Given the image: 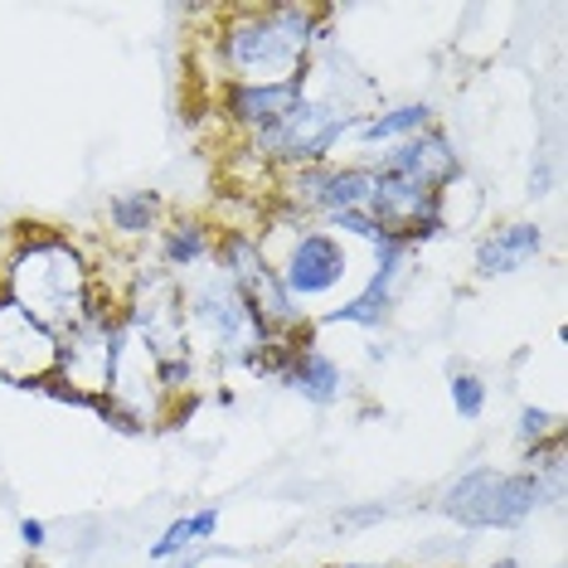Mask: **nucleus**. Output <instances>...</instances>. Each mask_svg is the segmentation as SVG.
I'll use <instances>...</instances> for the list:
<instances>
[{
  "label": "nucleus",
  "instance_id": "nucleus-22",
  "mask_svg": "<svg viewBox=\"0 0 568 568\" xmlns=\"http://www.w3.org/2000/svg\"><path fill=\"white\" fill-rule=\"evenodd\" d=\"M341 568H369V564H341Z\"/></svg>",
  "mask_w": 568,
  "mask_h": 568
},
{
  "label": "nucleus",
  "instance_id": "nucleus-17",
  "mask_svg": "<svg viewBox=\"0 0 568 568\" xmlns=\"http://www.w3.org/2000/svg\"><path fill=\"white\" fill-rule=\"evenodd\" d=\"M214 529H219V506L190 510V515H180V520L165 525V535L146 549V559L171 564V559H180L185 549H195V545H204V539H214Z\"/></svg>",
  "mask_w": 568,
  "mask_h": 568
},
{
  "label": "nucleus",
  "instance_id": "nucleus-2",
  "mask_svg": "<svg viewBox=\"0 0 568 568\" xmlns=\"http://www.w3.org/2000/svg\"><path fill=\"white\" fill-rule=\"evenodd\" d=\"M0 296L34 316L44 331H73L93 302V267L79 243L44 224H20L0 239Z\"/></svg>",
  "mask_w": 568,
  "mask_h": 568
},
{
  "label": "nucleus",
  "instance_id": "nucleus-4",
  "mask_svg": "<svg viewBox=\"0 0 568 568\" xmlns=\"http://www.w3.org/2000/svg\"><path fill=\"white\" fill-rule=\"evenodd\" d=\"M263 253L273 263V273L287 292V302L312 321V306L331 302L335 292L351 282V243L341 234H331L326 224H306L287 210H277V219L263 229Z\"/></svg>",
  "mask_w": 568,
  "mask_h": 568
},
{
  "label": "nucleus",
  "instance_id": "nucleus-8",
  "mask_svg": "<svg viewBox=\"0 0 568 568\" xmlns=\"http://www.w3.org/2000/svg\"><path fill=\"white\" fill-rule=\"evenodd\" d=\"M54 369H59V335L0 296V379L30 389V384H54Z\"/></svg>",
  "mask_w": 568,
  "mask_h": 568
},
{
  "label": "nucleus",
  "instance_id": "nucleus-18",
  "mask_svg": "<svg viewBox=\"0 0 568 568\" xmlns=\"http://www.w3.org/2000/svg\"><path fill=\"white\" fill-rule=\"evenodd\" d=\"M447 394H452V408H457V418L476 423V418L486 413V384H481V374L452 369V374H447Z\"/></svg>",
  "mask_w": 568,
  "mask_h": 568
},
{
  "label": "nucleus",
  "instance_id": "nucleus-9",
  "mask_svg": "<svg viewBox=\"0 0 568 568\" xmlns=\"http://www.w3.org/2000/svg\"><path fill=\"white\" fill-rule=\"evenodd\" d=\"M365 171L408 180V185H423V190H437V195H443L452 180H462V156H457V146H452V136L443 132V126H428V132L379 151Z\"/></svg>",
  "mask_w": 568,
  "mask_h": 568
},
{
  "label": "nucleus",
  "instance_id": "nucleus-6",
  "mask_svg": "<svg viewBox=\"0 0 568 568\" xmlns=\"http://www.w3.org/2000/svg\"><path fill=\"white\" fill-rule=\"evenodd\" d=\"M539 506H545V496H539L535 476L496 471V467H476L467 476H457V481L443 490V500H437V510H443L447 520H457L467 529H515Z\"/></svg>",
  "mask_w": 568,
  "mask_h": 568
},
{
  "label": "nucleus",
  "instance_id": "nucleus-3",
  "mask_svg": "<svg viewBox=\"0 0 568 568\" xmlns=\"http://www.w3.org/2000/svg\"><path fill=\"white\" fill-rule=\"evenodd\" d=\"M175 282H180V312H185V335L195 359L210 355L219 365H248L267 345V331L257 326V316L248 312L234 277L214 257Z\"/></svg>",
  "mask_w": 568,
  "mask_h": 568
},
{
  "label": "nucleus",
  "instance_id": "nucleus-20",
  "mask_svg": "<svg viewBox=\"0 0 568 568\" xmlns=\"http://www.w3.org/2000/svg\"><path fill=\"white\" fill-rule=\"evenodd\" d=\"M20 545H24V549H44V545H49V525L24 515V520H20Z\"/></svg>",
  "mask_w": 568,
  "mask_h": 568
},
{
  "label": "nucleus",
  "instance_id": "nucleus-7",
  "mask_svg": "<svg viewBox=\"0 0 568 568\" xmlns=\"http://www.w3.org/2000/svg\"><path fill=\"white\" fill-rule=\"evenodd\" d=\"M369 190H374V175L365 165L326 161V165H312V171L277 175V210L306 219V224H326V219L345 214V210H365Z\"/></svg>",
  "mask_w": 568,
  "mask_h": 568
},
{
  "label": "nucleus",
  "instance_id": "nucleus-5",
  "mask_svg": "<svg viewBox=\"0 0 568 568\" xmlns=\"http://www.w3.org/2000/svg\"><path fill=\"white\" fill-rule=\"evenodd\" d=\"M355 122H359L355 112L302 93V102H296L287 118L277 126H267V132L248 136L239 151L263 165V171H277V175L312 171V165H326L335 156V146H345V136H351Z\"/></svg>",
  "mask_w": 568,
  "mask_h": 568
},
{
  "label": "nucleus",
  "instance_id": "nucleus-13",
  "mask_svg": "<svg viewBox=\"0 0 568 568\" xmlns=\"http://www.w3.org/2000/svg\"><path fill=\"white\" fill-rule=\"evenodd\" d=\"M428 126H437L433 102H398V108H384V112H365V118L351 126V136L345 141L365 146V156H359L355 165H369L379 151H389V146H398V141L428 132Z\"/></svg>",
  "mask_w": 568,
  "mask_h": 568
},
{
  "label": "nucleus",
  "instance_id": "nucleus-12",
  "mask_svg": "<svg viewBox=\"0 0 568 568\" xmlns=\"http://www.w3.org/2000/svg\"><path fill=\"white\" fill-rule=\"evenodd\" d=\"M539 253H545V229L539 224H529V219L496 224L476 243V277H515V273H525Z\"/></svg>",
  "mask_w": 568,
  "mask_h": 568
},
{
  "label": "nucleus",
  "instance_id": "nucleus-15",
  "mask_svg": "<svg viewBox=\"0 0 568 568\" xmlns=\"http://www.w3.org/2000/svg\"><path fill=\"white\" fill-rule=\"evenodd\" d=\"M282 384H287L292 394H302L306 404L316 408H331L345 398V369L335 365L331 355H321L316 345H306V351L292 355V365L282 369Z\"/></svg>",
  "mask_w": 568,
  "mask_h": 568
},
{
  "label": "nucleus",
  "instance_id": "nucleus-10",
  "mask_svg": "<svg viewBox=\"0 0 568 568\" xmlns=\"http://www.w3.org/2000/svg\"><path fill=\"white\" fill-rule=\"evenodd\" d=\"M408 253L413 248H379L374 253V263H369V277H365V287H359L351 302H341V306H331V312H321L316 321L321 326H365V331H379L384 321H389L394 312V287H398V277H404V263H408Z\"/></svg>",
  "mask_w": 568,
  "mask_h": 568
},
{
  "label": "nucleus",
  "instance_id": "nucleus-14",
  "mask_svg": "<svg viewBox=\"0 0 568 568\" xmlns=\"http://www.w3.org/2000/svg\"><path fill=\"white\" fill-rule=\"evenodd\" d=\"M214 239H219V229H210L195 214L171 219V224H161V234H156V257H161L156 267L161 273H171V277L195 273L200 263H210L214 257Z\"/></svg>",
  "mask_w": 568,
  "mask_h": 568
},
{
  "label": "nucleus",
  "instance_id": "nucleus-11",
  "mask_svg": "<svg viewBox=\"0 0 568 568\" xmlns=\"http://www.w3.org/2000/svg\"><path fill=\"white\" fill-rule=\"evenodd\" d=\"M296 102H302V83H273V88L224 83V93H219V112H224V122L248 141L257 132H267V126H277Z\"/></svg>",
  "mask_w": 568,
  "mask_h": 568
},
{
  "label": "nucleus",
  "instance_id": "nucleus-19",
  "mask_svg": "<svg viewBox=\"0 0 568 568\" xmlns=\"http://www.w3.org/2000/svg\"><path fill=\"white\" fill-rule=\"evenodd\" d=\"M515 437H520L525 452H535V447L554 443V437H564V423H559V413H549V408H520V428H515Z\"/></svg>",
  "mask_w": 568,
  "mask_h": 568
},
{
  "label": "nucleus",
  "instance_id": "nucleus-16",
  "mask_svg": "<svg viewBox=\"0 0 568 568\" xmlns=\"http://www.w3.org/2000/svg\"><path fill=\"white\" fill-rule=\"evenodd\" d=\"M161 219H165V200L156 190H118V195L108 200V224H112V234H122V239L161 234Z\"/></svg>",
  "mask_w": 568,
  "mask_h": 568
},
{
  "label": "nucleus",
  "instance_id": "nucleus-1",
  "mask_svg": "<svg viewBox=\"0 0 568 568\" xmlns=\"http://www.w3.org/2000/svg\"><path fill=\"white\" fill-rule=\"evenodd\" d=\"M214 59L224 83L273 88L302 83L306 63L326 44V10L316 6H234L219 10Z\"/></svg>",
  "mask_w": 568,
  "mask_h": 568
},
{
  "label": "nucleus",
  "instance_id": "nucleus-21",
  "mask_svg": "<svg viewBox=\"0 0 568 568\" xmlns=\"http://www.w3.org/2000/svg\"><path fill=\"white\" fill-rule=\"evenodd\" d=\"M490 568H525V564H520V559H496Z\"/></svg>",
  "mask_w": 568,
  "mask_h": 568
}]
</instances>
